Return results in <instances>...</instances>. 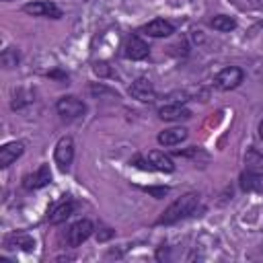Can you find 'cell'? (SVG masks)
Instances as JSON below:
<instances>
[{
    "label": "cell",
    "mask_w": 263,
    "mask_h": 263,
    "mask_svg": "<svg viewBox=\"0 0 263 263\" xmlns=\"http://www.w3.org/2000/svg\"><path fill=\"white\" fill-rule=\"evenodd\" d=\"M197 208H199V193L189 191V193L181 195L179 199H175V201L160 214V218L156 220V224H160V226H162V224H164V226L175 224V222H179V220H183V218H187V216H193Z\"/></svg>",
    "instance_id": "6da1fadb"
},
{
    "label": "cell",
    "mask_w": 263,
    "mask_h": 263,
    "mask_svg": "<svg viewBox=\"0 0 263 263\" xmlns=\"http://www.w3.org/2000/svg\"><path fill=\"white\" fill-rule=\"evenodd\" d=\"M245 80V72L238 66H226L214 76V86L218 90H234Z\"/></svg>",
    "instance_id": "7a4b0ae2"
},
{
    "label": "cell",
    "mask_w": 263,
    "mask_h": 263,
    "mask_svg": "<svg viewBox=\"0 0 263 263\" xmlns=\"http://www.w3.org/2000/svg\"><path fill=\"white\" fill-rule=\"evenodd\" d=\"M55 111L64 119H78L86 113V105L82 99H78L74 95H66V97H60L55 101Z\"/></svg>",
    "instance_id": "3957f363"
},
{
    "label": "cell",
    "mask_w": 263,
    "mask_h": 263,
    "mask_svg": "<svg viewBox=\"0 0 263 263\" xmlns=\"http://www.w3.org/2000/svg\"><path fill=\"white\" fill-rule=\"evenodd\" d=\"M92 232H95V224L90 222V220H86V218H82V220H78V222H74L72 226H70V230H68V234H66V240H68V245L70 247H80L84 240H88L90 236H92Z\"/></svg>",
    "instance_id": "277c9868"
},
{
    "label": "cell",
    "mask_w": 263,
    "mask_h": 263,
    "mask_svg": "<svg viewBox=\"0 0 263 263\" xmlns=\"http://www.w3.org/2000/svg\"><path fill=\"white\" fill-rule=\"evenodd\" d=\"M53 160L60 166V171H68V166L74 160V140L70 136H64L58 140L53 148Z\"/></svg>",
    "instance_id": "5b68a950"
},
{
    "label": "cell",
    "mask_w": 263,
    "mask_h": 263,
    "mask_svg": "<svg viewBox=\"0 0 263 263\" xmlns=\"http://www.w3.org/2000/svg\"><path fill=\"white\" fill-rule=\"evenodd\" d=\"M23 12L31 16H47V18H62V8L55 2L49 0H37V2H27L23 6Z\"/></svg>",
    "instance_id": "8992f818"
},
{
    "label": "cell",
    "mask_w": 263,
    "mask_h": 263,
    "mask_svg": "<svg viewBox=\"0 0 263 263\" xmlns=\"http://www.w3.org/2000/svg\"><path fill=\"white\" fill-rule=\"evenodd\" d=\"M129 97L140 101V103H152L156 99V90H154V84L148 80V78H136L129 88H127Z\"/></svg>",
    "instance_id": "52a82bcc"
},
{
    "label": "cell",
    "mask_w": 263,
    "mask_h": 263,
    "mask_svg": "<svg viewBox=\"0 0 263 263\" xmlns=\"http://www.w3.org/2000/svg\"><path fill=\"white\" fill-rule=\"evenodd\" d=\"M148 53H150L148 43H146L144 39H140L138 35H129V37L125 39V45H123V55H125L127 60L138 62V60L148 58Z\"/></svg>",
    "instance_id": "ba28073f"
},
{
    "label": "cell",
    "mask_w": 263,
    "mask_h": 263,
    "mask_svg": "<svg viewBox=\"0 0 263 263\" xmlns=\"http://www.w3.org/2000/svg\"><path fill=\"white\" fill-rule=\"evenodd\" d=\"M51 183V171H49V164H41L35 173H29L23 177V187L27 191H33V189H41L45 185Z\"/></svg>",
    "instance_id": "9c48e42d"
},
{
    "label": "cell",
    "mask_w": 263,
    "mask_h": 263,
    "mask_svg": "<svg viewBox=\"0 0 263 263\" xmlns=\"http://www.w3.org/2000/svg\"><path fill=\"white\" fill-rule=\"evenodd\" d=\"M148 168L152 171H160V173H173L175 171V162L168 154L160 152V150H150L146 156H144Z\"/></svg>",
    "instance_id": "30bf717a"
},
{
    "label": "cell",
    "mask_w": 263,
    "mask_h": 263,
    "mask_svg": "<svg viewBox=\"0 0 263 263\" xmlns=\"http://www.w3.org/2000/svg\"><path fill=\"white\" fill-rule=\"evenodd\" d=\"M25 152V144L21 140H12V142H6L2 148H0V166L6 168L10 166L16 158H21Z\"/></svg>",
    "instance_id": "8fae6325"
},
{
    "label": "cell",
    "mask_w": 263,
    "mask_h": 263,
    "mask_svg": "<svg viewBox=\"0 0 263 263\" xmlns=\"http://www.w3.org/2000/svg\"><path fill=\"white\" fill-rule=\"evenodd\" d=\"M142 31L154 39H160V37H168L175 33V25L166 18H152L148 25L142 27Z\"/></svg>",
    "instance_id": "7c38bea8"
},
{
    "label": "cell",
    "mask_w": 263,
    "mask_h": 263,
    "mask_svg": "<svg viewBox=\"0 0 263 263\" xmlns=\"http://www.w3.org/2000/svg\"><path fill=\"white\" fill-rule=\"evenodd\" d=\"M158 117L164 121H181V119H189L191 111L181 103H168L158 109Z\"/></svg>",
    "instance_id": "4fadbf2b"
},
{
    "label": "cell",
    "mask_w": 263,
    "mask_h": 263,
    "mask_svg": "<svg viewBox=\"0 0 263 263\" xmlns=\"http://www.w3.org/2000/svg\"><path fill=\"white\" fill-rule=\"evenodd\" d=\"M72 212H74V201L70 197H66V199H62L60 203H55L51 208V212L47 214V220L51 224H62L72 216Z\"/></svg>",
    "instance_id": "5bb4252c"
},
{
    "label": "cell",
    "mask_w": 263,
    "mask_h": 263,
    "mask_svg": "<svg viewBox=\"0 0 263 263\" xmlns=\"http://www.w3.org/2000/svg\"><path fill=\"white\" fill-rule=\"evenodd\" d=\"M187 136H189V132L185 127H168V129H162L156 136V140L160 146H177V144L185 142Z\"/></svg>",
    "instance_id": "9a60e30c"
},
{
    "label": "cell",
    "mask_w": 263,
    "mask_h": 263,
    "mask_svg": "<svg viewBox=\"0 0 263 263\" xmlns=\"http://www.w3.org/2000/svg\"><path fill=\"white\" fill-rule=\"evenodd\" d=\"M245 166L249 173L257 175V177H263V154L255 148H249L245 152Z\"/></svg>",
    "instance_id": "2e32d148"
},
{
    "label": "cell",
    "mask_w": 263,
    "mask_h": 263,
    "mask_svg": "<svg viewBox=\"0 0 263 263\" xmlns=\"http://www.w3.org/2000/svg\"><path fill=\"white\" fill-rule=\"evenodd\" d=\"M6 247H12V249H23V251H33L35 249V238L27 232H16V234H10L6 238Z\"/></svg>",
    "instance_id": "e0dca14e"
},
{
    "label": "cell",
    "mask_w": 263,
    "mask_h": 263,
    "mask_svg": "<svg viewBox=\"0 0 263 263\" xmlns=\"http://www.w3.org/2000/svg\"><path fill=\"white\" fill-rule=\"evenodd\" d=\"M210 27L216 29V31H222V33H230V31L236 29V18L228 16V14H218L210 21Z\"/></svg>",
    "instance_id": "ac0fdd59"
},
{
    "label": "cell",
    "mask_w": 263,
    "mask_h": 263,
    "mask_svg": "<svg viewBox=\"0 0 263 263\" xmlns=\"http://www.w3.org/2000/svg\"><path fill=\"white\" fill-rule=\"evenodd\" d=\"M240 187L245 191H263V177H257L249 171L240 175Z\"/></svg>",
    "instance_id": "d6986e66"
},
{
    "label": "cell",
    "mask_w": 263,
    "mask_h": 263,
    "mask_svg": "<svg viewBox=\"0 0 263 263\" xmlns=\"http://www.w3.org/2000/svg\"><path fill=\"white\" fill-rule=\"evenodd\" d=\"M18 60H21V55H18V49H16V47H6V49L0 53V62H2V66H4L6 70L18 66Z\"/></svg>",
    "instance_id": "ffe728a7"
},
{
    "label": "cell",
    "mask_w": 263,
    "mask_h": 263,
    "mask_svg": "<svg viewBox=\"0 0 263 263\" xmlns=\"http://www.w3.org/2000/svg\"><path fill=\"white\" fill-rule=\"evenodd\" d=\"M92 72H95L99 78H109V76H113V70H111V66H109L107 62H95V64H92Z\"/></svg>",
    "instance_id": "44dd1931"
},
{
    "label": "cell",
    "mask_w": 263,
    "mask_h": 263,
    "mask_svg": "<svg viewBox=\"0 0 263 263\" xmlns=\"http://www.w3.org/2000/svg\"><path fill=\"white\" fill-rule=\"evenodd\" d=\"M33 99H31V95L29 92H25V90H18L16 95H14V101H12V109H23L25 105H29Z\"/></svg>",
    "instance_id": "7402d4cb"
},
{
    "label": "cell",
    "mask_w": 263,
    "mask_h": 263,
    "mask_svg": "<svg viewBox=\"0 0 263 263\" xmlns=\"http://www.w3.org/2000/svg\"><path fill=\"white\" fill-rule=\"evenodd\" d=\"M144 191L150 193V195L156 197V199H162V197L168 193V187H164V185H160V187H144Z\"/></svg>",
    "instance_id": "603a6c76"
},
{
    "label": "cell",
    "mask_w": 263,
    "mask_h": 263,
    "mask_svg": "<svg viewBox=\"0 0 263 263\" xmlns=\"http://www.w3.org/2000/svg\"><path fill=\"white\" fill-rule=\"evenodd\" d=\"M88 90H90V95H95V97H101V95H113V90H109L107 86H103V84H90L88 86Z\"/></svg>",
    "instance_id": "cb8c5ba5"
},
{
    "label": "cell",
    "mask_w": 263,
    "mask_h": 263,
    "mask_svg": "<svg viewBox=\"0 0 263 263\" xmlns=\"http://www.w3.org/2000/svg\"><path fill=\"white\" fill-rule=\"evenodd\" d=\"M113 234H115V230H111V228H103V230L97 232V240H99V242H105V240H109Z\"/></svg>",
    "instance_id": "d4e9b609"
},
{
    "label": "cell",
    "mask_w": 263,
    "mask_h": 263,
    "mask_svg": "<svg viewBox=\"0 0 263 263\" xmlns=\"http://www.w3.org/2000/svg\"><path fill=\"white\" fill-rule=\"evenodd\" d=\"M49 76H51V78H62V80L68 78V74H64V72H49Z\"/></svg>",
    "instance_id": "484cf974"
},
{
    "label": "cell",
    "mask_w": 263,
    "mask_h": 263,
    "mask_svg": "<svg viewBox=\"0 0 263 263\" xmlns=\"http://www.w3.org/2000/svg\"><path fill=\"white\" fill-rule=\"evenodd\" d=\"M257 132H259V138H261V142H263V119L259 121V127H257Z\"/></svg>",
    "instance_id": "4316f807"
},
{
    "label": "cell",
    "mask_w": 263,
    "mask_h": 263,
    "mask_svg": "<svg viewBox=\"0 0 263 263\" xmlns=\"http://www.w3.org/2000/svg\"><path fill=\"white\" fill-rule=\"evenodd\" d=\"M2 2H10V0H2Z\"/></svg>",
    "instance_id": "83f0119b"
},
{
    "label": "cell",
    "mask_w": 263,
    "mask_h": 263,
    "mask_svg": "<svg viewBox=\"0 0 263 263\" xmlns=\"http://www.w3.org/2000/svg\"><path fill=\"white\" fill-rule=\"evenodd\" d=\"M261 27H263V21H261Z\"/></svg>",
    "instance_id": "f1b7e54d"
}]
</instances>
